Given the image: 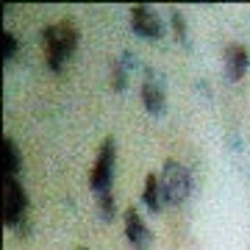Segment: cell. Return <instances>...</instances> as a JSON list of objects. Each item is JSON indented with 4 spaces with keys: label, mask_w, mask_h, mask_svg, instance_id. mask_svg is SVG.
<instances>
[{
    "label": "cell",
    "mask_w": 250,
    "mask_h": 250,
    "mask_svg": "<svg viewBox=\"0 0 250 250\" xmlns=\"http://www.w3.org/2000/svg\"><path fill=\"white\" fill-rule=\"evenodd\" d=\"M81 42V31L72 20H59L42 31V47H45V62L50 72H62L64 62L75 53Z\"/></svg>",
    "instance_id": "cell-1"
},
{
    "label": "cell",
    "mask_w": 250,
    "mask_h": 250,
    "mask_svg": "<svg viewBox=\"0 0 250 250\" xmlns=\"http://www.w3.org/2000/svg\"><path fill=\"white\" fill-rule=\"evenodd\" d=\"M0 211H3V225L14 228L22 236L28 233V195L25 187L11 175H3L0 181Z\"/></svg>",
    "instance_id": "cell-2"
},
{
    "label": "cell",
    "mask_w": 250,
    "mask_h": 250,
    "mask_svg": "<svg viewBox=\"0 0 250 250\" xmlns=\"http://www.w3.org/2000/svg\"><path fill=\"white\" fill-rule=\"evenodd\" d=\"M159 187H161V200L167 206H181L192 192V175L178 159H167L161 164L159 172Z\"/></svg>",
    "instance_id": "cell-3"
},
{
    "label": "cell",
    "mask_w": 250,
    "mask_h": 250,
    "mask_svg": "<svg viewBox=\"0 0 250 250\" xmlns=\"http://www.w3.org/2000/svg\"><path fill=\"white\" fill-rule=\"evenodd\" d=\"M114 161H117V145L111 136H106L100 142L95 161H92V172H89V187L95 195L111 189V175H114Z\"/></svg>",
    "instance_id": "cell-4"
},
{
    "label": "cell",
    "mask_w": 250,
    "mask_h": 250,
    "mask_svg": "<svg viewBox=\"0 0 250 250\" xmlns=\"http://www.w3.org/2000/svg\"><path fill=\"white\" fill-rule=\"evenodd\" d=\"M131 28L142 39H161L164 36V20L153 6H131Z\"/></svg>",
    "instance_id": "cell-5"
},
{
    "label": "cell",
    "mask_w": 250,
    "mask_h": 250,
    "mask_svg": "<svg viewBox=\"0 0 250 250\" xmlns=\"http://www.w3.org/2000/svg\"><path fill=\"white\" fill-rule=\"evenodd\" d=\"M142 106L147 114L161 117L164 108H167V95H164V83H161V75L156 70H145V81H142Z\"/></svg>",
    "instance_id": "cell-6"
},
{
    "label": "cell",
    "mask_w": 250,
    "mask_h": 250,
    "mask_svg": "<svg viewBox=\"0 0 250 250\" xmlns=\"http://www.w3.org/2000/svg\"><path fill=\"white\" fill-rule=\"evenodd\" d=\"M123 223H125V236H128V245L134 250H147L150 248V242H153V236H150V228L145 225V220H142V214L136 211V206H128L123 211Z\"/></svg>",
    "instance_id": "cell-7"
},
{
    "label": "cell",
    "mask_w": 250,
    "mask_h": 250,
    "mask_svg": "<svg viewBox=\"0 0 250 250\" xmlns=\"http://www.w3.org/2000/svg\"><path fill=\"white\" fill-rule=\"evenodd\" d=\"M223 67H225L228 81H242V78H245V72H248V67H250L248 47L242 45V42H231V45H225V50H223Z\"/></svg>",
    "instance_id": "cell-8"
},
{
    "label": "cell",
    "mask_w": 250,
    "mask_h": 250,
    "mask_svg": "<svg viewBox=\"0 0 250 250\" xmlns=\"http://www.w3.org/2000/svg\"><path fill=\"white\" fill-rule=\"evenodd\" d=\"M20 167H22V153H20L17 142L11 136H3V142H0V170H3V175L17 178Z\"/></svg>",
    "instance_id": "cell-9"
},
{
    "label": "cell",
    "mask_w": 250,
    "mask_h": 250,
    "mask_svg": "<svg viewBox=\"0 0 250 250\" xmlns=\"http://www.w3.org/2000/svg\"><path fill=\"white\" fill-rule=\"evenodd\" d=\"M142 200H145V206L150 208L153 214H156L161 206H164V200H161V187H159V172H147V175H145Z\"/></svg>",
    "instance_id": "cell-10"
},
{
    "label": "cell",
    "mask_w": 250,
    "mask_h": 250,
    "mask_svg": "<svg viewBox=\"0 0 250 250\" xmlns=\"http://www.w3.org/2000/svg\"><path fill=\"white\" fill-rule=\"evenodd\" d=\"M98 214H100V220H106V223L114 220L117 200H114V192H111V189H106V192H100L98 195Z\"/></svg>",
    "instance_id": "cell-11"
},
{
    "label": "cell",
    "mask_w": 250,
    "mask_h": 250,
    "mask_svg": "<svg viewBox=\"0 0 250 250\" xmlns=\"http://www.w3.org/2000/svg\"><path fill=\"white\" fill-rule=\"evenodd\" d=\"M17 53H20L17 36L11 34V31H3V34H0V56H3V62H11V59H17Z\"/></svg>",
    "instance_id": "cell-12"
},
{
    "label": "cell",
    "mask_w": 250,
    "mask_h": 250,
    "mask_svg": "<svg viewBox=\"0 0 250 250\" xmlns=\"http://www.w3.org/2000/svg\"><path fill=\"white\" fill-rule=\"evenodd\" d=\"M111 89L114 92L128 89V67L123 64V59H117V62L111 64Z\"/></svg>",
    "instance_id": "cell-13"
},
{
    "label": "cell",
    "mask_w": 250,
    "mask_h": 250,
    "mask_svg": "<svg viewBox=\"0 0 250 250\" xmlns=\"http://www.w3.org/2000/svg\"><path fill=\"white\" fill-rule=\"evenodd\" d=\"M170 28H172V34H175V39H178L181 45H189L187 20H184V14H181L178 9H170Z\"/></svg>",
    "instance_id": "cell-14"
},
{
    "label": "cell",
    "mask_w": 250,
    "mask_h": 250,
    "mask_svg": "<svg viewBox=\"0 0 250 250\" xmlns=\"http://www.w3.org/2000/svg\"><path fill=\"white\" fill-rule=\"evenodd\" d=\"M75 250H89V248H75Z\"/></svg>",
    "instance_id": "cell-15"
}]
</instances>
